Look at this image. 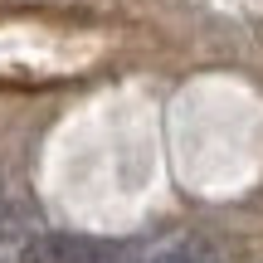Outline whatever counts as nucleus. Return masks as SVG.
I'll use <instances>...</instances> for the list:
<instances>
[{
  "label": "nucleus",
  "mask_w": 263,
  "mask_h": 263,
  "mask_svg": "<svg viewBox=\"0 0 263 263\" xmlns=\"http://www.w3.org/2000/svg\"><path fill=\"white\" fill-rule=\"evenodd\" d=\"M117 254H122V249H117L112 239L68 234V229H44L15 263H117Z\"/></svg>",
  "instance_id": "1"
},
{
  "label": "nucleus",
  "mask_w": 263,
  "mask_h": 263,
  "mask_svg": "<svg viewBox=\"0 0 263 263\" xmlns=\"http://www.w3.org/2000/svg\"><path fill=\"white\" fill-rule=\"evenodd\" d=\"M39 234H44V229H39V210L29 205L25 195L0 185V258H10V254L20 258Z\"/></svg>",
  "instance_id": "2"
},
{
  "label": "nucleus",
  "mask_w": 263,
  "mask_h": 263,
  "mask_svg": "<svg viewBox=\"0 0 263 263\" xmlns=\"http://www.w3.org/2000/svg\"><path fill=\"white\" fill-rule=\"evenodd\" d=\"M137 263H224V254L210 239H176V244H161L156 254H146Z\"/></svg>",
  "instance_id": "3"
}]
</instances>
